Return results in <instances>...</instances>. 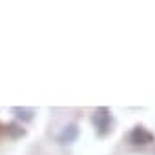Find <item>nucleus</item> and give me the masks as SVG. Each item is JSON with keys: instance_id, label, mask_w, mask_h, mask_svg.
Here are the masks:
<instances>
[{"instance_id": "obj_1", "label": "nucleus", "mask_w": 155, "mask_h": 155, "mask_svg": "<svg viewBox=\"0 0 155 155\" xmlns=\"http://www.w3.org/2000/svg\"><path fill=\"white\" fill-rule=\"evenodd\" d=\"M93 124H95V128H97V133H99L101 137H104V135H108V133L111 131L113 119H111V115H110V111H108L106 108H101V110H97V111L93 113Z\"/></svg>"}, {"instance_id": "obj_2", "label": "nucleus", "mask_w": 155, "mask_h": 155, "mask_svg": "<svg viewBox=\"0 0 155 155\" xmlns=\"http://www.w3.org/2000/svg\"><path fill=\"white\" fill-rule=\"evenodd\" d=\"M128 140H130L131 144H150V142L155 140V137H153V133L148 131L146 128H142V126H135V128L130 131Z\"/></svg>"}, {"instance_id": "obj_3", "label": "nucleus", "mask_w": 155, "mask_h": 155, "mask_svg": "<svg viewBox=\"0 0 155 155\" xmlns=\"http://www.w3.org/2000/svg\"><path fill=\"white\" fill-rule=\"evenodd\" d=\"M77 137H79V126H77V124H69V126H66L57 135V140L60 144H71V142L77 140Z\"/></svg>"}, {"instance_id": "obj_4", "label": "nucleus", "mask_w": 155, "mask_h": 155, "mask_svg": "<svg viewBox=\"0 0 155 155\" xmlns=\"http://www.w3.org/2000/svg\"><path fill=\"white\" fill-rule=\"evenodd\" d=\"M6 133L11 137V139H18V137H22V135H26V130L22 128V126H18V124H8L6 126Z\"/></svg>"}, {"instance_id": "obj_5", "label": "nucleus", "mask_w": 155, "mask_h": 155, "mask_svg": "<svg viewBox=\"0 0 155 155\" xmlns=\"http://www.w3.org/2000/svg\"><path fill=\"white\" fill-rule=\"evenodd\" d=\"M13 111H15V115H17V117H20V119H24V120H31V119H33V110H20V108H13Z\"/></svg>"}]
</instances>
